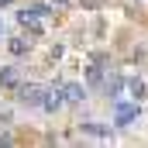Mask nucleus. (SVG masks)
<instances>
[{"label": "nucleus", "instance_id": "1", "mask_svg": "<svg viewBox=\"0 0 148 148\" xmlns=\"http://www.w3.org/2000/svg\"><path fill=\"white\" fill-rule=\"evenodd\" d=\"M41 100H45V86H38V83H28V86H21V103L41 107Z\"/></svg>", "mask_w": 148, "mask_h": 148}, {"label": "nucleus", "instance_id": "11", "mask_svg": "<svg viewBox=\"0 0 148 148\" xmlns=\"http://www.w3.org/2000/svg\"><path fill=\"white\" fill-rule=\"evenodd\" d=\"M0 3H10V0H0Z\"/></svg>", "mask_w": 148, "mask_h": 148}, {"label": "nucleus", "instance_id": "4", "mask_svg": "<svg viewBox=\"0 0 148 148\" xmlns=\"http://www.w3.org/2000/svg\"><path fill=\"white\" fill-rule=\"evenodd\" d=\"M138 117V107H131V103H121L117 107V124H131Z\"/></svg>", "mask_w": 148, "mask_h": 148}, {"label": "nucleus", "instance_id": "5", "mask_svg": "<svg viewBox=\"0 0 148 148\" xmlns=\"http://www.w3.org/2000/svg\"><path fill=\"white\" fill-rule=\"evenodd\" d=\"M17 21H21L24 28H31V31H41V24H38V17H35V10H21V14H17Z\"/></svg>", "mask_w": 148, "mask_h": 148}, {"label": "nucleus", "instance_id": "7", "mask_svg": "<svg viewBox=\"0 0 148 148\" xmlns=\"http://www.w3.org/2000/svg\"><path fill=\"white\" fill-rule=\"evenodd\" d=\"M0 83L3 86H17V69H0Z\"/></svg>", "mask_w": 148, "mask_h": 148}, {"label": "nucleus", "instance_id": "2", "mask_svg": "<svg viewBox=\"0 0 148 148\" xmlns=\"http://www.w3.org/2000/svg\"><path fill=\"white\" fill-rule=\"evenodd\" d=\"M62 103H66V93H62V86H55V90H45V100H41V107H45L48 114H55Z\"/></svg>", "mask_w": 148, "mask_h": 148}, {"label": "nucleus", "instance_id": "10", "mask_svg": "<svg viewBox=\"0 0 148 148\" xmlns=\"http://www.w3.org/2000/svg\"><path fill=\"white\" fill-rule=\"evenodd\" d=\"M86 79H90V83H100V79H103V73H100V69H97V66H93V69H90V73H86Z\"/></svg>", "mask_w": 148, "mask_h": 148}, {"label": "nucleus", "instance_id": "3", "mask_svg": "<svg viewBox=\"0 0 148 148\" xmlns=\"http://www.w3.org/2000/svg\"><path fill=\"white\" fill-rule=\"evenodd\" d=\"M62 93H66V100H69V103H79V100L86 97V90H83L79 83H66V86H62Z\"/></svg>", "mask_w": 148, "mask_h": 148}, {"label": "nucleus", "instance_id": "8", "mask_svg": "<svg viewBox=\"0 0 148 148\" xmlns=\"http://www.w3.org/2000/svg\"><path fill=\"white\" fill-rule=\"evenodd\" d=\"M127 86H131V93H134V97H145V83H141V79H131Z\"/></svg>", "mask_w": 148, "mask_h": 148}, {"label": "nucleus", "instance_id": "9", "mask_svg": "<svg viewBox=\"0 0 148 148\" xmlns=\"http://www.w3.org/2000/svg\"><path fill=\"white\" fill-rule=\"evenodd\" d=\"M121 86H124V83H121V79H117V76H114L110 83H107V93H110V97H117V93H121Z\"/></svg>", "mask_w": 148, "mask_h": 148}, {"label": "nucleus", "instance_id": "6", "mask_svg": "<svg viewBox=\"0 0 148 148\" xmlns=\"http://www.w3.org/2000/svg\"><path fill=\"white\" fill-rule=\"evenodd\" d=\"M28 48H31V41H24V38H10V52H14V55H24Z\"/></svg>", "mask_w": 148, "mask_h": 148}]
</instances>
